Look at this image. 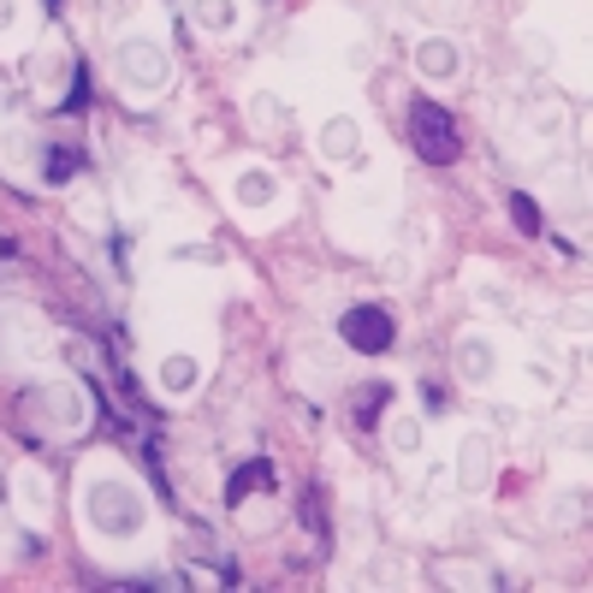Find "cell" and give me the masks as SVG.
<instances>
[{
	"instance_id": "cell-1",
	"label": "cell",
	"mask_w": 593,
	"mask_h": 593,
	"mask_svg": "<svg viewBox=\"0 0 593 593\" xmlns=\"http://www.w3.org/2000/svg\"><path fill=\"white\" fill-rule=\"evenodd\" d=\"M78 516H83V528L95 534V540H113V546H125V540H142L155 523V504L149 493H142L137 481H125L119 469H107V463H90L83 469V481H78Z\"/></svg>"
},
{
	"instance_id": "cell-2",
	"label": "cell",
	"mask_w": 593,
	"mask_h": 593,
	"mask_svg": "<svg viewBox=\"0 0 593 593\" xmlns=\"http://www.w3.org/2000/svg\"><path fill=\"white\" fill-rule=\"evenodd\" d=\"M19 410H24V422H31L36 433H54V440H71V433L90 427V398H83V386H71V380L24 386Z\"/></svg>"
},
{
	"instance_id": "cell-3",
	"label": "cell",
	"mask_w": 593,
	"mask_h": 593,
	"mask_svg": "<svg viewBox=\"0 0 593 593\" xmlns=\"http://www.w3.org/2000/svg\"><path fill=\"white\" fill-rule=\"evenodd\" d=\"M113 78H119L125 95H161L167 83H172V54L155 36L125 31L119 48H113Z\"/></svg>"
},
{
	"instance_id": "cell-4",
	"label": "cell",
	"mask_w": 593,
	"mask_h": 593,
	"mask_svg": "<svg viewBox=\"0 0 593 593\" xmlns=\"http://www.w3.org/2000/svg\"><path fill=\"white\" fill-rule=\"evenodd\" d=\"M339 339L351 344V351H363V356H380V351H392L398 321L380 309V303H351V309L339 315Z\"/></svg>"
},
{
	"instance_id": "cell-5",
	"label": "cell",
	"mask_w": 593,
	"mask_h": 593,
	"mask_svg": "<svg viewBox=\"0 0 593 593\" xmlns=\"http://www.w3.org/2000/svg\"><path fill=\"white\" fill-rule=\"evenodd\" d=\"M410 132H415V149L427 155V161H457V132H452V113L440 107V101H415V113H410Z\"/></svg>"
},
{
	"instance_id": "cell-6",
	"label": "cell",
	"mask_w": 593,
	"mask_h": 593,
	"mask_svg": "<svg viewBox=\"0 0 593 593\" xmlns=\"http://www.w3.org/2000/svg\"><path fill=\"white\" fill-rule=\"evenodd\" d=\"M315 155H321L327 167H356L363 161V119H356V113H332V119H321Z\"/></svg>"
},
{
	"instance_id": "cell-7",
	"label": "cell",
	"mask_w": 593,
	"mask_h": 593,
	"mask_svg": "<svg viewBox=\"0 0 593 593\" xmlns=\"http://www.w3.org/2000/svg\"><path fill=\"white\" fill-rule=\"evenodd\" d=\"M493 469H499L493 440H487V433H463V440H457V463H452V475H457L463 493H487V487H493Z\"/></svg>"
},
{
	"instance_id": "cell-8",
	"label": "cell",
	"mask_w": 593,
	"mask_h": 593,
	"mask_svg": "<svg viewBox=\"0 0 593 593\" xmlns=\"http://www.w3.org/2000/svg\"><path fill=\"white\" fill-rule=\"evenodd\" d=\"M452 368H457L463 386H493V380H499V351H493V339H487V332H463L457 351H452Z\"/></svg>"
},
{
	"instance_id": "cell-9",
	"label": "cell",
	"mask_w": 593,
	"mask_h": 593,
	"mask_svg": "<svg viewBox=\"0 0 593 593\" xmlns=\"http://www.w3.org/2000/svg\"><path fill=\"white\" fill-rule=\"evenodd\" d=\"M415 71H422L427 83H452L457 71H463L457 42L452 36H422V42H415Z\"/></svg>"
},
{
	"instance_id": "cell-10",
	"label": "cell",
	"mask_w": 593,
	"mask_h": 593,
	"mask_svg": "<svg viewBox=\"0 0 593 593\" xmlns=\"http://www.w3.org/2000/svg\"><path fill=\"white\" fill-rule=\"evenodd\" d=\"M231 202H238L243 214H267L273 202H280V179H273L267 167H243L238 179H231Z\"/></svg>"
},
{
	"instance_id": "cell-11",
	"label": "cell",
	"mask_w": 593,
	"mask_h": 593,
	"mask_svg": "<svg viewBox=\"0 0 593 593\" xmlns=\"http://www.w3.org/2000/svg\"><path fill=\"white\" fill-rule=\"evenodd\" d=\"M12 499H19V511L31 516V523H48L54 487H48V475H42V469H19V475H12Z\"/></svg>"
},
{
	"instance_id": "cell-12",
	"label": "cell",
	"mask_w": 593,
	"mask_h": 593,
	"mask_svg": "<svg viewBox=\"0 0 593 593\" xmlns=\"http://www.w3.org/2000/svg\"><path fill=\"white\" fill-rule=\"evenodd\" d=\"M155 380H161V392H167V398H191L196 386H202V363H196L191 351H172V356H161Z\"/></svg>"
},
{
	"instance_id": "cell-13",
	"label": "cell",
	"mask_w": 593,
	"mask_h": 593,
	"mask_svg": "<svg viewBox=\"0 0 593 593\" xmlns=\"http://www.w3.org/2000/svg\"><path fill=\"white\" fill-rule=\"evenodd\" d=\"M191 19H196V31H208V36H231L243 24V7L238 0H191Z\"/></svg>"
},
{
	"instance_id": "cell-14",
	"label": "cell",
	"mask_w": 593,
	"mask_h": 593,
	"mask_svg": "<svg viewBox=\"0 0 593 593\" xmlns=\"http://www.w3.org/2000/svg\"><path fill=\"white\" fill-rule=\"evenodd\" d=\"M255 487H262V493H280V481H273V469H267L262 457H255V463H243V469H231V481H226V504L238 511V504L250 499Z\"/></svg>"
},
{
	"instance_id": "cell-15",
	"label": "cell",
	"mask_w": 593,
	"mask_h": 593,
	"mask_svg": "<svg viewBox=\"0 0 593 593\" xmlns=\"http://www.w3.org/2000/svg\"><path fill=\"white\" fill-rule=\"evenodd\" d=\"M386 440H392V452H398V457H422V452H427V427H422V415H392V422H386Z\"/></svg>"
},
{
	"instance_id": "cell-16",
	"label": "cell",
	"mask_w": 593,
	"mask_h": 593,
	"mask_svg": "<svg viewBox=\"0 0 593 593\" xmlns=\"http://www.w3.org/2000/svg\"><path fill=\"white\" fill-rule=\"evenodd\" d=\"M31 78H36V90L60 95V83H66V48H60V42H48V48L31 60Z\"/></svg>"
},
{
	"instance_id": "cell-17",
	"label": "cell",
	"mask_w": 593,
	"mask_h": 593,
	"mask_svg": "<svg viewBox=\"0 0 593 593\" xmlns=\"http://www.w3.org/2000/svg\"><path fill=\"white\" fill-rule=\"evenodd\" d=\"M78 167H83V155L71 149V142H48V149H42V161H36V172H42L48 184H66Z\"/></svg>"
},
{
	"instance_id": "cell-18",
	"label": "cell",
	"mask_w": 593,
	"mask_h": 593,
	"mask_svg": "<svg viewBox=\"0 0 593 593\" xmlns=\"http://www.w3.org/2000/svg\"><path fill=\"white\" fill-rule=\"evenodd\" d=\"M392 191H398V179H392V172H368V179L356 184V202H363V208H380V214H386V208L398 202Z\"/></svg>"
},
{
	"instance_id": "cell-19",
	"label": "cell",
	"mask_w": 593,
	"mask_h": 593,
	"mask_svg": "<svg viewBox=\"0 0 593 593\" xmlns=\"http://www.w3.org/2000/svg\"><path fill=\"white\" fill-rule=\"evenodd\" d=\"M386 398H392L386 386H363V392H356V427L363 433H374V415L386 410Z\"/></svg>"
},
{
	"instance_id": "cell-20",
	"label": "cell",
	"mask_w": 593,
	"mask_h": 593,
	"mask_svg": "<svg viewBox=\"0 0 593 593\" xmlns=\"http://www.w3.org/2000/svg\"><path fill=\"white\" fill-rule=\"evenodd\" d=\"M516 42H523V54H528V60H534V66H552V54H558V42H552V36H546V31H534V24H528V31H516Z\"/></svg>"
},
{
	"instance_id": "cell-21",
	"label": "cell",
	"mask_w": 593,
	"mask_h": 593,
	"mask_svg": "<svg viewBox=\"0 0 593 593\" xmlns=\"http://www.w3.org/2000/svg\"><path fill=\"white\" fill-rule=\"evenodd\" d=\"M511 220H516V226H523V231H528V238H534V231H540V208H534V196H523V191H516V196H511Z\"/></svg>"
},
{
	"instance_id": "cell-22",
	"label": "cell",
	"mask_w": 593,
	"mask_h": 593,
	"mask_svg": "<svg viewBox=\"0 0 593 593\" xmlns=\"http://www.w3.org/2000/svg\"><path fill=\"white\" fill-rule=\"evenodd\" d=\"M0 155H7V167H24V155H31V137H24V132H7V137H0Z\"/></svg>"
},
{
	"instance_id": "cell-23",
	"label": "cell",
	"mask_w": 593,
	"mask_h": 593,
	"mask_svg": "<svg viewBox=\"0 0 593 593\" xmlns=\"http://www.w3.org/2000/svg\"><path fill=\"white\" fill-rule=\"evenodd\" d=\"M24 19V0H0V36H12Z\"/></svg>"
},
{
	"instance_id": "cell-24",
	"label": "cell",
	"mask_w": 593,
	"mask_h": 593,
	"mask_svg": "<svg viewBox=\"0 0 593 593\" xmlns=\"http://www.w3.org/2000/svg\"><path fill=\"white\" fill-rule=\"evenodd\" d=\"M410 255H386V280H392V285H410Z\"/></svg>"
}]
</instances>
